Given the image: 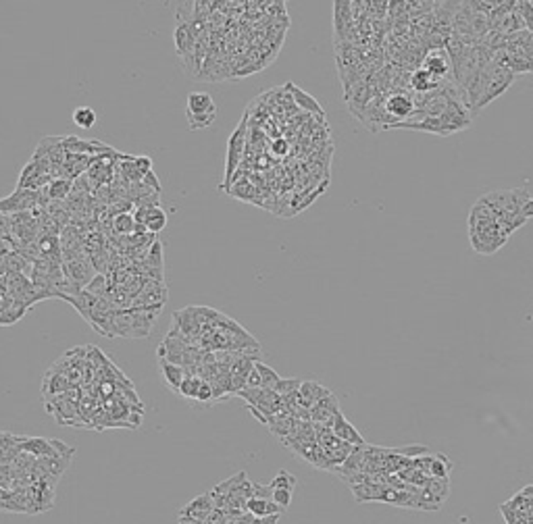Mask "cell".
<instances>
[{
	"instance_id": "1",
	"label": "cell",
	"mask_w": 533,
	"mask_h": 524,
	"mask_svg": "<svg viewBox=\"0 0 533 524\" xmlns=\"http://www.w3.org/2000/svg\"><path fill=\"white\" fill-rule=\"evenodd\" d=\"M508 238L510 235L502 229L490 206L483 202V198H479L469 213V240L473 250L483 256L496 254L508 242Z\"/></svg>"
},
{
	"instance_id": "2",
	"label": "cell",
	"mask_w": 533,
	"mask_h": 524,
	"mask_svg": "<svg viewBox=\"0 0 533 524\" xmlns=\"http://www.w3.org/2000/svg\"><path fill=\"white\" fill-rule=\"evenodd\" d=\"M238 398L246 401V408L258 418L260 425L267 427L269 418L285 410L283 398L273 389H244L238 394Z\"/></svg>"
},
{
	"instance_id": "3",
	"label": "cell",
	"mask_w": 533,
	"mask_h": 524,
	"mask_svg": "<svg viewBox=\"0 0 533 524\" xmlns=\"http://www.w3.org/2000/svg\"><path fill=\"white\" fill-rule=\"evenodd\" d=\"M246 140H248V119L244 117L240 125L231 131L229 142H227V160H225V182H223V189L227 191V187L231 185L233 175L240 171V160L246 152Z\"/></svg>"
},
{
	"instance_id": "4",
	"label": "cell",
	"mask_w": 533,
	"mask_h": 524,
	"mask_svg": "<svg viewBox=\"0 0 533 524\" xmlns=\"http://www.w3.org/2000/svg\"><path fill=\"white\" fill-rule=\"evenodd\" d=\"M57 483L59 481L55 479H40L28 487V506H30L28 514H42V512L53 510Z\"/></svg>"
},
{
	"instance_id": "5",
	"label": "cell",
	"mask_w": 533,
	"mask_h": 524,
	"mask_svg": "<svg viewBox=\"0 0 533 524\" xmlns=\"http://www.w3.org/2000/svg\"><path fill=\"white\" fill-rule=\"evenodd\" d=\"M79 401H77V389H71L63 396L50 398L46 401V412L57 418L59 425H75L73 420L79 416Z\"/></svg>"
},
{
	"instance_id": "6",
	"label": "cell",
	"mask_w": 533,
	"mask_h": 524,
	"mask_svg": "<svg viewBox=\"0 0 533 524\" xmlns=\"http://www.w3.org/2000/svg\"><path fill=\"white\" fill-rule=\"evenodd\" d=\"M40 208V191L33 189H15L11 196H6L0 202L2 215H15V213H32Z\"/></svg>"
},
{
	"instance_id": "7",
	"label": "cell",
	"mask_w": 533,
	"mask_h": 524,
	"mask_svg": "<svg viewBox=\"0 0 533 524\" xmlns=\"http://www.w3.org/2000/svg\"><path fill=\"white\" fill-rule=\"evenodd\" d=\"M414 111H417V104H414V96L412 94L394 92L390 94V96H385V113L392 119V127L396 123L408 121L414 115Z\"/></svg>"
},
{
	"instance_id": "8",
	"label": "cell",
	"mask_w": 533,
	"mask_h": 524,
	"mask_svg": "<svg viewBox=\"0 0 533 524\" xmlns=\"http://www.w3.org/2000/svg\"><path fill=\"white\" fill-rule=\"evenodd\" d=\"M213 512H215V501H213V495L209 491V494L198 495V497H194L192 501H188V503L180 510V520L207 524Z\"/></svg>"
},
{
	"instance_id": "9",
	"label": "cell",
	"mask_w": 533,
	"mask_h": 524,
	"mask_svg": "<svg viewBox=\"0 0 533 524\" xmlns=\"http://www.w3.org/2000/svg\"><path fill=\"white\" fill-rule=\"evenodd\" d=\"M169 291L163 281H146L142 291L133 298L131 308H158L167 302Z\"/></svg>"
},
{
	"instance_id": "10",
	"label": "cell",
	"mask_w": 533,
	"mask_h": 524,
	"mask_svg": "<svg viewBox=\"0 0 533 524\" xmlns=\"http://www.w3.org/2000/svg\"><path fill=\"white\" fill-rule=\"evenodd\" d=\"M292 452L296 454V458L311 464L317 470H325V472H336L338 474V466L327 458V454L321 450L319 443H304V445H296L292 447Z\"/></svg>"
},
{
	"instance_id": "11",
	"label": "cell",
	"mask_w": 533,
	"mask_h": 524,
	"mask_svg": "<svg viewBox=\"0 0 533 524\" xmlns=\"http://www.w3.org/2000/svg\"><path fill=\"white\" fill-rule=\"evenodd\" d=\"M63 273H65V277L71 279L73 283H77V285H82V287H88V285L92 283V279L98 275L90 258L65 262Z\"/></svg>"
},
{
	"instance_id": "12",
	"label": "cell",
	"mask_w": 533,
	"mask_h": 524,
	"mask_svg": "<svg viewBox=\"0 0 533 524\" xmlns=\"http://www.w3.org/2000/svg\"><path fill=\"white\" fill-rule=\"evenodd\" d=\"M423 69L429 71L439 82H448V77L452 73V62H450L446 48H436L434 52H429L423 59Z\"/></svg>"
},
{
	"instance_id": "13",
	"label": "cell",
	"mask_w": 533,
	"mask_h": 524,
	"mask_svg": "<svg viewBox=\"0 0 533 524\" xmlns=\"http://www.w3.org/2000/svg\"><path fill=\"white\" fill-rule=\"evenodd\" d=\"M340 412H342L340 401H338V398L329 391V394L311 410V420H313L314 425H325V427H327Z\"/></svg>"
},
{
	"instance_id": "14",
	"label": "cell",
	"mask_w": 533,
	"mask_h": 524,
	"mask_svg": "<svg viewBox=\"0 0 533 524\" xmlns=\"http://www.w3.org/2000/svg\"><path fill=\"white\" fill-rule=\"evenodd\" d=\"M28 306L19 300H15L11 294H0V325L9 327L15 325L17 320L23 318V314L28 312Z\"/></svg>"
},
{
	"instance_id": "15",
	"label": "cell",
	"mask_w": 533,
	"mask_h": 524,
	"mask_svg": "<svg viewBox=\"0 0 533 524\" xmlns=\"http://www.w3.org/2000/svg\"><path fill=\"white\" fill-rule=\"evenodd\" d=\"M331 431L336 433L342 441H346V443H350V445H365V439H363V435L361 433L356 431V427L348 420L344 416V412H340L329 425H327Z\"/></svg>"
},
{
	"instance_id": "16",
	"label": "cell",
	"mask_w": 533,
	"mask_h": 524,
	"mask_svg": "<svg viewBox=\"0 0 533 524\" xmlns=\"http://www.w3.org/2000/svg\"><path fill=\"white\" fill-rule=\"evenodd\" d=\"M69 389H75L73 385H71V381L65 377L63 372H59V370H55L53 367L48 369L46 372V377H44V385H42V396L44 398H57V396H63L67 394Z\"/></svg>"
},
{
	"instance_id": "17",
	"label": "cell",
	"mask_w": 533,
	"mask_h": 524,
	"mask_svg": "<svg viewBox=\"0 0 533 524\" xmlns=\"http://www.w3.org/2000/svg\"><path fill=\"white\" fill-rule=\"evenodd\" d=\"M158 369H160V377H163L165 385H167L173 394L180 396V389H182L186 377H188V370L184 369V367L173 364V362H167V360H158Z\"/></svg>"
},
{
	"instance_id": "18",
	"label": "cell",
	"mask_w": 533,
	"mask_h": 524,
	"mask_svg": "<svg viewBox=\"0 0 533 524\" xmlns=\"http://www.w3.org/2000/svg\"><path fill=\"white\" fill-rule=\"evenodd\" d=\"M188 115H213L217 117V104L213 96L207 92H192L188 96Z\"/></svg>"
},
{
	"instance_id": "19",
	"label": "cell",
	"mask_w": 533,
	"mask_h": 524,
	"mask_svg": "<svg viewBox=\"0 0 533 524\" xmlns=\"http://www.w3.org/2000/svg\"><path fill=\"white\" fill-rule=\"evenodd\" d=\"M4 273H21V275L32 277L33 262H30L28 258H23L17 252L0 256V275H4Z\"/></svg>"
},
{
	"instance_id": "20",
	"label": "cell",
	"mask_w": 533,
	"mask_h": 524,
	"mask_svg": "<svg viewBox=\"0 0 533 524\" xmlns=\"http://www.w3.org/2000/svg\"><path fill=\"white\" fill-rule=\"evenodd\" d=\"M285 90L292 94V98H294V102L302 108V111H307V113H313V115H319L321 119H325V111L321 108V104L314 100L311 94L302 92L300 88H296L292 82L290 84H285Z\"/></svg>"
},
{
	"instance_id": "21",
	"label": "cell",
	"mask_w": 533,
	"mask_h": 524,
	"mask_svg": "<svg viewBox=\"0 0 533 524\" xmlns=\"http://www.w3.org/2000/svg\"><path fill=\"white\" fill-rule=\"evenodd\" d=\"M327 394H329V389L323 387L319 381H302V385H300V400L304 403V408H309V410H313Z\"/></svg>"
},
{
	"instance_id": "22",
	"label": "cell",
	"mask_w": 533,
	"mask_h": 524,
	"mask_svg": "<svg viewBox=\"0 0 533 524\" xmlns=\"http://www.w3.org/2000/svg\"><path fill=\"white\" fill-rule=\"evenodd\" d=\"M283 510L282 506H278L273 499H258L252 497L248 501V514H252L254 518H269V516H282Z\"/></svg>"
},
{
	"instance_id": "23",
	"label": "cell",
	"mask_w": 533,
	"mask_h": 524,
	"mask_svg": "<svg viewBox=\"0 0 533 524\" xmlns=\"http://www.w3.org/2000/svg\"><path fill=\"white\" fill-rule=\"evenodd\" d=\"M425 494L429 497V501L436 506V508H441V503L448 499V495H450V481L448 479H429L427 483H425Z\"/></svg>"
},
{
	"instance_id": "24",
	"label": "cell",
	"mask_w": 533,
	"mask_h": 524,
	"mask_svg": "<svg viewBox=\"0 0 533 524\" xmlns=\"http://www.w3.org/2000/svg\"><path fill=\"white\" fill-rule=\"evenodd\" d=\"M65 302H69L73 308L77 310L82 316H84V320L86 323H90V316H92V310H94L96 302H98V298L92 296L88 289H84V291H79L77 296H73V298H67Z\"/></svg>"
},
{
	"instance_id": "25",
	"label": "cell",
	"mask_w": 533,
	"mask_h": 524,
	"mask_svg": "<svg viewBox=\"0 0 533 524\" xmlns=\"http://www.w3.org/2000/svg\"><path fill=\"white\" fill-rule=\"evenodd\" d=\"M111 227H113V233H119L123 238H129L136 233V218L131 213H126V215H117L111 218Z\"/></svg>"
},
{
	"instance_id": "26",
	"label": "cell",
	"mask_w": 533,
	"mask_h": 524,
	"mask_svg": "<svg viewBox=\"0 0 533 524\" xmlns=\"http://www.w3.org/2000/svg\"><path fill=\"white\" fill-rule=\"evenodd\" d=\"M48 194L53 202H67L73 194V182L71 179H55L48 185Z\"/></svg>"
},
{
	"instance_id": "27",
	"label": "cell",
	"mask_w": 533,
	"mask_h": 524,
	"mask_svg": "<svg viewBox=\"0 0 533 524\" xmlns=\"http://www.w3.org/2000/svg\"><path fill=\"white\" fill-rule=\"evenodd\" d=\"M452 470V462L444 454H434L432 466H429V476L432 479H448Z\"/></svg>"
},
{
	"instance_id": "28",
	"label": "cell",
	"mask_w": 533,
	"mask_h": 524,
	"mask_svg": "<svg viewBox=\"0 0 533 524\" xmlns=\"http://www.w3.org/2000/svg\"><path fill=\"white\" fill-rule=\"evenodd\" d=\"M167 221H169V218H167V213H165L160 206H153L150 213H148V218H146V227H148L150 233L157 235V233H160V231L167 227Z\"/></svg>"
},
{
	"instance_id": "29",
	"label": "cell",
	"mask_w": 533,
	"mask_h": 524,
	"mask_svg": "<svg viewBox=\"0 0 533 524\" xmlns=\"http://www.w3.org/2000/svg\"><path fill=\"white\" fill-rule=\"evenodd\" d=\"M73 121L82 129H92L98 119H96V113L90 106H79V108L73 111Z\"/></svg>"
},
{
	"instance_id": "30",
	"label": "cell",
	"mask_w": 533,
	"mask_h": 524,
	"mask_svg": "<svg viewBox=\"0 0 533 524\" xmlns=\"http://www.w3.org/2000/svg\"><path fill=\"white\" fill-rule=\"evenodd\" d=\"M256 369H258L260 377H263V389H273V391H275V387L280 385L282 377L271 369V367H267L265 362H260V360L256 362Z\"/></svg>"
},
{
	"instance_id": "31",
	"label": "cell",
	"mask_w": 533,
	"mask_h": 524,
	"mask_svg": "<svg viewBox=\"0 0 533 524\" xmlns=\"http://www.w3.org/2000/svg\"><path fill=\"white\" fill-rule=\"evenodd\" d=\"M200 385H202V377L188 374L186 381H184V385H182V389H180V396L186 398V400L194 401L196 396H198V391H200Z\"/></svg>"
},
{
	"instance_id": "32",
	"label": "cell",
	"mask_w": 533,
	"mask_h": 524,
	"mask_svg": "<svg viewBox=\"0 0 533 524\" xmlns=\"http://www.w3.org/2000/svg\"><path fill=\"white\" fill-rule=\"evenodd\" d=\"M92 296L96 298H106L109 296V291H111V281H109V275H96L92 279V283L86 287Z\"/></svg>"
},
{
	"instance_id": "33",
	"label": "cell",
	"mask_w": 533,
	"mask_h": 524,
	"mask_svg": "<svg viewBox=\"0 0 533 524\" xmlns=\"http://www.w3.org/2000/svg\"><path fill=\"white\" fill-rule=\"evenodd\" d=\"M296 476L294 474H290V472H285V470H280L278 474H275V479L269 483L271 485V489L275 491V489H285V491H294V487H296Z\"/></svg>"
},
{
	"instance_id": "34",
	"label": "cell",
	"mask_w": 533,
	"mask_h": 524,
	"mask_svg": "<svg viewBox=\"0 0 533 524\" xmlns=\"http://www.w3.org/2000/svg\"><path fill=\"white\" fill-rule=\"evenodd\" d=\"M144 264H146V267H150V269L165 271V258H163V242H160V240H157V242H155V246L150 247V252H148V258L144 260Z\"/></svg>"
},
{
	"instance_id": "35",
	"label": "cell",
	"mask_w": 533,
	"mask_h": 524,
	"mask_svg": "<svg viewBox=\"0 0 533 524\" xmlns=\"http://www.w3.org/2000/svg\"><path fill=\"white\" fill-rule=\"evenodd\" d=\"M517 11H519L521 19L525 23V30L533 33V2H529V0H519L517 2Z\"/></svg>"
},
{
	"instance_id": "36",
	"label": "cell",
	"mask_w": 533,
	"mask_h": 524,
	"mask_svg": "<svg viewBox=\"0 0 533 524\" xmlns=\"http://www.w3.org/2000/svg\"><path fill=\"white\" fill-rule=\"evenodd\" d=\"M300 385H302V381H300V379H282V381H280V385L275 387V391H278L282 398H287V396H292V394L300 391Z\"/></svg>"
},
{
	"instance_id": "37",
	"label": "cell",
	"mask_w": 533,
	"mask_h": 524,
	"mask_svg": "<svg viewBox=\"0 0 533 524\" xmlns=\"http://www.w3.org/2000/svg\"><path fill=\"white\" fill-rule=\"evenodd\" d=\"M215 121V117L213 115H198V117H194V115H188V125L192 131H198V129H204V127H211Z\"/></svg>"
},
{
	"instance_id": "38",
	"label": "cell",
	"mask_w": 533,
	"mask_h": 524,
	"mask_svg": "<svg viewBox=\"0 0 533 524\" xmlns=\"http://www.w3.org/2000/svg\"><path fill=\"white\" fill-rule=\"evenodd\" d=\"M292 494H294V491L275 489V491H273V501H275L278 506H282L283 510H287V508H290V503H292Z\"/></svg>"
},
{
	"instance_id": "39",
	"label": "cell",
	"mask_w": 533,
	"mask_h": 524,
	"mask_svg": "<svg viewBox=\"0 0 533 524\" xmlns=\"http://www.w3.org/2000/svg\"><path fill=\"white\" fill-rule=\"evenodd\" d=\"M136 167L142 173V177H146L148 173H153V158L150 156H136Z\"/></svg>"
},
{
	"instance_id": "40",
	"label": "cell",
	"mask_w": 533,
	"mask_h": 524,
	"mask_svg": "<svg viewBox=\"0 0 533 524\" xmlns=\"http://www.w3.org/2000/svg\"><path fill=\"white\" fill-rule=\"evenodd\" d=\"M252 497H258V499H273V489H271V485H258V483H254V495Z\"/></svg>"
},
{
	"instance_id": "41",
	"label": "cell",
	"mask_w": 533,
	"mask_h": 524,
	"mask_svg": "<svg viewBox=\"0 0 533 524\" xmlns=\"http://www.w3.org/2000/svg\"><path fill=\"white\" fill-rule=\"evenodd\" d=\"M142 184L146 185V187H150V189H155V191H158L160 194V182L157 179V175H155V171L153 173H148L144 179H142Z\"/></svg>"
},
{
	"instance_id": "42",
	"label": "cell",
	"mask_w": 533,
	"mask_h": 524,
	"mask_svg": "<svg viewBox=\"0 0 533 524\" xmlns=\"http://www.w3.org/2000/svg\"><path fill=\"white\" fill-rule=\"evenodd\" d=\"M285 152H287V142L285 140H275L273 142V155L283 156Z\"/></svg>"
},
{
	"instance_id": "43",
	"label": "cell",
	"mask_w": 533,
	"mask_h": 524,
	"mask_svg": "<svg viewBox=\"0 0 533 524\" xmlns=\"http://www.w3.org/2000/svg\"><path fill=\"white\" fill-rule=\"evenodd\" d=\"M521 215L525 216V218H533V198H529V200L525 202V206L521 208Z\"/></svg>"
},
{
	"instance_id": "44",
	"label": "cell",
	"mask_w": 533,
	"mask_h": 524,
	"mask_svg": "<svg viewBox=\"0 0 533 524\" xmlns=\"http://www.w3.org/2000/svg\"><path fill=\"white\" fill-rule=\"evenodd\" d=\"M521 495H523V497H527V499H533V485L525 487V489L521 491Z\"/></svg>"
},
{
	"instance_id": "45",
	"label": "cell",
	"mask_w": 533,
	"mask_h": 524,
	"mask_svg": "<svg viewBox=\"0 0 533 524\" xmlns=\"http://www.w3.org/2000/svg\"><path fill=\"white\" fill-rule=\"evenodd\" d=\"M180 524H200V523H189V520H180Z\"/></svg>"
}]
</instances>
